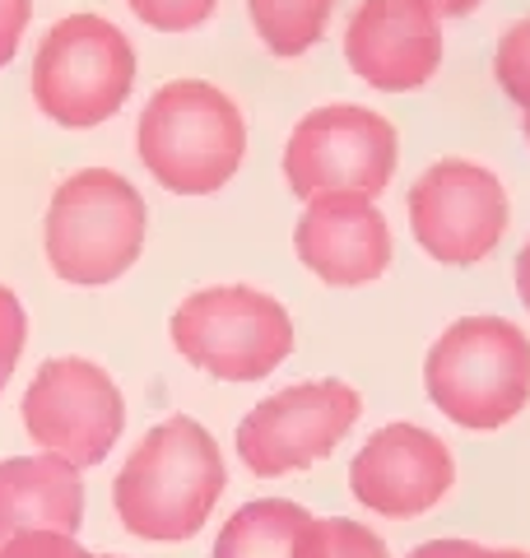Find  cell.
I'll list each match as a JSON object with an SVG mask.
<instances>
[{"instance_id": "1", "label": "cell", "mask_w": 530, "mask_h": 558, "mask_svg": "<svg viewBox=\"0 0 530 558\" xmlns=\"http://www.w3.org/2000/svg\"><path fill=\"white\" fill-rule=\"evenodd\" d=\"M228 488V465L201 418L168 414L131 447L112 480L117 521L145 545H182L205 531Z\"/></svg>"}, {"instance_id": "2", "label": "cell", "mask_w": 530, "mask_h": 558, "mask_svg": "<svg viewBox=\"0 0 530 558\" xmlns=\"http://www.w3.org/2000/svg\"><path fill=\"white\" fill-rule=\"evenodd\" d=\"M135 149L145 172L172 196H215L242 172L246 117L219 84L168 80L140 112Z\"/></svg>"}, {"instance_id": "3", "label": "cell", "mask_w": 530, "mask_h": 558, "mask_svg": "<svg viewBox=\"0 0 530 558\" xmlns=\"http://www.w3.org/2000/svg\"><path fill=\"white\" fill-rule=\"evenodd\" d=\"M149 233V205L131 178L112 168H80L51 191L43 252L70 289H103L127 275Z\"/></svg>"}, {"instance_id": "4", "label": "cell", "mask_w": 530, "mask_h": 558, "mask_svg": "<svg viewBox=\"0 0 530 558\" xmlns=\"http://www.w3.org/2000/svg\"><path fill=\"white\" fill-rule=\"evenodd\" d=\"M423 391L466 433L507 428L530 405V336L493 312L451 322L423 359Z\"/></svg>"}, {"instance_id": "5", "label": "cell", "mask_w": 530, "mask_h": 558, "mask_svg": "<svg viewBox=\"0 0 530 558\" xmlns=\"http://www.w3.org/2000/svg\"><path fill=\"white\" fill-rule=\"evenodd\" d=\"M140 80L131 38L103 14H65L33 51V102L61 131L112 121Z\"/></svg>"}, {"instance_id": "6", "label": "cell", "mask_w": 530, "mask_h": 558, "mask_svg": "<svg viewBox=\"0 0 530 558\" xmlns=\"http://www.w3.org/2000/svg\"><path fill=\"white\" fill-rule=\"evenodd\" d=\"M172 344L205 377L265 381L293 354V317L252 284H209L177 303Z\"/></svg>"}, {"instance_id": "7", "label": "cell", "mask_w": 530, "mask_h": 558, "mask_svg": "<svg viewBox=\"0 0 530 558\" xmlns=\"http://www.w3.org/2000/svg\"><path fill=\"white\" fill-rule=\"evenodd\" d=\"M400 131L359 102H326L293 126L285 145V182L298 201L363 196L377 201L396 178Z\"/></svg>"}, {"instance_id": "8", "label": "cell", "mask_w": 530, "mask_h": 558, "mask_svg": "<svg viewBox=\"0 0 530 558\" xmlns=\"http://www.w3.org/2000/svg\"><path fill=\"white\" fill-rule=\"evenodd\" d=\"M363 418V396L340 377L293 381L256 400L238 424V457L256 480H279L312 470L340 447Z\"/></svg>"}, {"instance_id": "9", "label": "cell", "mask_w": 530, "mask_h": 558, "mask_svg": "<svg viewBox=\"0 0 530 558\" xmlns=\"http://www.w3.org/2000/svg\"><path fill=\"white\" fill-rule=\"evenodd\" d=\"M410 233L437 266H480L503 247L511 229V201L493 168L474 159H437L405 196Z\"/></svg>"}, {"instance_id": "10", "label": "cell", "mask_w": 530, "mask_h": 558, "mask_svg": "<svg viewBox=\"0 0 530 558\" xmlns=\"http://www.w3.org/2000/svg\"><path fill=\"white\" fill-rule=\"evenodd\" d=\"M127 428V400L108 368L75 354L47 359L24 391V433L75 470L103 465Z\"/></svg>"}, {"instance_id": "11", "label": "cell", "mask_w": 530, "mask_h": 558, "mask_svg": "<svg viewBox=\"0 0 530 558\" xmlns=\"http://www.w3.org/2000/svg\"><path fill=\"white\" fill-rule=\"evenodd\" d=\"M456 484V457L437 433L396 418L377 428L349 461V494L386 521L433 512Z\"/></svg>"}, {"instance_id": "12", "label": "cell", "mask_w": 530, "mask_h": 558, "mask_svg": "<svg viewBox=\"0 0 530 558\" xmlns=\"http://www.w3.org/2000/svg\"><path fill=\"white\" fill-rule=\"evenodd\" d=\"M442 51V14L429 0H359L345 24V65L377 94L423 89Z\"/></svg>"}, {"instance_id": "13", "label": "cell", "mask_w": 530, "mask_h": 558, "mask_svg": "<svg viewBox=\"0 0 530 558\" xmlns=\"http://www.w3.org/2000/svg\"><path fill=\"white\" fill-rule=\"evenodd\" d=\"M293 252L326 289H368L392 270L396 242L386 215L363 196H316L298 215Z\"/></svg>"}, {"instance_id": "14", "label": "cell", "mask_w": 530, "mask_h": 558, "mask_svg": "<svg viewBox=\"0 0 530 558\" xmlns=\"http://www.w3.org/2000/svg\"><path fill=\"white\" fill-rule=\"evenodd\" d=\"M84 526V470L33 451L0 461V545L24 531L80 535Z\"/></svg>"}, {"instance_id": "15", "label": "cell", "mask_w": 530, "mask_h": 558, "mask_svg": "<svg viewBox=\"0 0 530 558\" xmlns=\"http://www.w3.org/2000/svg\"><path fill=\"white\" fill-rule=\"evenodd\" d=\"M322 517H312L293 498H252L242 502L215 535V558H316Z\"/></svg>"}, {"instance_id": "16", "label": "cell", "mask_w": 530, "mask_h": 558, "mask_svg": "<svg viewBox=\"0 0 530 558\" xmlns=\"http://www.w3.org/2000/svg\"><path fill=\"white\" fill-rule=\"evenodd\" d=\"M340 0H246L256 38L279 61H298L326 38Z\"/></svg>"}, {"instance_id": "17", "label": "cell", "mask_w": 530, "mask_h": 558, "mask_svg": "<svg viewBox=\"0 0 530 558\" xmlns=\"http://www.w3.org/2000/svg\"><path fill=\"white\" fill-rule=\"evenodd\" d=\"M493 80L507 102H517L521 117L530 112V14L503 28L498 47H493Z\"/></svg>"}, {"instance_id": "18", "label": "cell", "mask_w": 530, "mask_h": 558, "mask_svg": "<svg viewBox=\"0 0 530 558\" xmlns=\"http://www.w3.org/2000/svg\"><path fill=\"white\" fill-rule=\"evenodd\" d=\"M127 10L154 33H196L215 20L219 0H127Z\"/></svg>"}, {"instance_id": "19", "label": "cell", "mask_w": 530, "mask_h": 558, "mask_svg": "<svg viewBox=\"0 0 530 558\" xmlns=\"http://www.w3.org/2000/svg\"><path fill=\"white\" fill-rule=\"evenodd\" d=\"M316 558H392L386 539L349 517H322V549Z\"/></svg>"}, {"instance_id": "20", "label": "cell", "mask_w": 530, "mask_h": 558, "mask_svg": "<svg viewBox=\"0 0 530 558\" xmlns=\"http://www.w3.org/2000/svg\"><path fill=\"white\" fill-rule=\"evenodd\" d=\"M24 344H28V312L20 293L0 284V373L5 377H14V368H20Z\"/></svg>"}, {"instance_id": "21", "label": "cell", "mask_w": 530, "mask_h": 558, "mask_svg": "<svg viewBox=\"0 0 530 558\" xmlns=\"http://www.w3.org/2000/svg\"><path fill=\"white\" fill-rule=\"evenodd\" d=\"M0 558H98L88 554L75 535H61V531H24L0 545Z\"/></svg>"}, {"instance_id": "22", "label": "cell", "mask_w": 530, "mask_h": 558, "mask_svg": "<svg viewBox=\"0 0 530 558\" xmlns=\"http://www.w3.org/2000/svg\"><path fill=\"white\" fill-rule=\"evenodd\" d=\"M405 558H530V549H493V545H480V539L447 535V539H429V545L410 549Z\"/></svg>"}, {"instance_id": "23", "label": "cell", "mask_w": 530, "mask_h": 558, "mask_svg": "<svg viewBox=\"0 0 530 558\" xmlns=\"http://www.w3.org/2000/svg\"><path fill=\"white\" fill-rule=\"evenodd\" d=\"M28 20H33V0H0V70L20 57Z\"/></svg>"}, {"instance_id": "24", "label": "cell", "mask_w": 530, "mask_h": 558, "mask_svg": "<svg viewBox=\"0 0 530 558\" xmlns=\"http://www.w3.org/2000/svg\"><path fill=\"white\" fill-rule=\"evenodd\" d=\"M511 279H517V299H521V307L530 312V238L521 242V252H517V266H511Z\"/></svg>"}, {"instance_id": "25", "label": "cell", "mask_w": 530, "mask_h": 558, "mask_svg": "<svg viewBox=\"0 0 530 558\" xmlns=\"http://www.w3.org/2000/svg\"><path fill=\"white\" fill-rule=\"evenodd\" d=\"M429 5L442 14V20H466V14H474L484 0H429Z\"/></svg>"}, {"instance_id": "26", "label": "cell", "mask_w": 530, "mask_h": 558, "mask_svg": "<svg viewBox=\"0 0 530 558\" xmlns=\"http://www.w3.org/2000/svg\"><path fill=\"white\" fill-rule=\"evenodd\" d=\"M521 135H526V145H530V112L521 117Z\"/></svg>"}, {"instance_id": "27", "label": "cell", "mask_w": 530, "mask_h": 558, "mask_svg": "<svg viewBox=\"0 0 530 558\" xmlns=\"http://www.w3.org/2000/svg\"><path fill=\"white\" fill-rule=\"evenodd\" d=\"M5 381H10V377H5V373H0V391H5Z\"/></svg>"}, {"instance_id": "28", "label": "cell", "mask_w": 530, "mask_h": 558, "mask_svg": "<svg viewBox=\"0 0 530 558\" xmlns=\"http://www.w3.org/2000/svg\"><path fill=\"white\" fill-rule=\"evenodd\" d=\"M98 558H121V554H98Z\"/></svg>"}]
</instances>
